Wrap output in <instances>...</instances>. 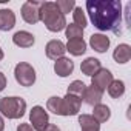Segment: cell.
<instances>
[{
	"label": "cell",
	"mask_w": 131,
	"mask_h": 131,
	"mask_svg": "<svg viewBox=\"0 0 131 131\" xmlns=\"http://www.w3.org/2000/svg\"><path fill=\"white\" fill-rule=\"evenodd\" d=\"M86 13L91 23L99 31L120 34L123 14L120 0H86Z\"/></svg>",
	"instance_id": "cell-1"
},
{
	"label": "cell",
	"mask_w": 131,
	"mask_h": 131,
	"mask_svg": "<svg viewBox=\"0 0 131 131\" xmlns=\"http://www.w3.org/2000/svg\"><path fill=\"white\" fill-rule=\"evenodd\" d=\"M39 17H40V22L51 32L63 31L65 26L68 25L65 16L59 11V8L56 6L54 2H42V5L39 8Z\"/></svg>",
	"instance_id": "cell-2"
},
{
	"label": "cell",
	"mask_w": 131,
	"mask_h": 131,
	"mask_svg": "<svg viewBox=\"0 0 131 131\" xmlns=\"http://www.w3.org/2000/svg\"><path fill=\"white\" fill-rule=\"evenodd\" d=\"M26 111V102L22 97L11 96L0 99V114L6 119H20Z\"/></svg>",
	"instance_id": "cell-3"
},
{
	"label": "cell",
	"mask_w": 131,
	"mask_h": 131,
	"mask_svg": "<svg viewBox=\"0 0 131 131\" xmlns=\"http://www.w3.org/2000/svg\"><path fill=\"white\" fill-rule=\"evenodd\" d=\"M14 77L20 86H32L36 83V70L28 62H19L14 68Z\"/></svg>",
	"instance_id": "cell-4"
},
{
	"label": "cell",
	"mask_w": 131,
	"mask_h": 131,
	"mask_svg": "<svg viewBox=\"0 0 131 131\" xmlns=\"http://www.w3.org/2000/svg\"><path fill=\"white\" fill-rule=\"evenodd\" d=\"M29 122H31L29 125L32 126L34 131H43L49 123V116H48V113L45 111L43 106L36 105L29 111Z\"/></svg>",
	"instance_id": "cell-5"
},
{
	"label": "cell",
	"mask_w": 131,
	"mask_h": 131,
	"mask_svg": "<svg viewBox=\"0 0 131 131\" xmlns=\"http://www.w3.org/2000/svg\"><path fill=\"white\" fill-rule=\"evenodd\" d=\"M42 2H36V0H28L22 5V19L29 23V25H36L37 22H40V17H39V8H40Z\"/></svg>",
	"instance_id": "cell-6"
},
{
	"label": "cell",
	"mask_w": 131,
	"mask_h": 131,
	"mask_svg": "<svg viewBox=\"0 0 131 131\" xmlns=\"http://www.w3.org/2000/svg\"><path fill=\"white\" fill-rule=\"evenodd\" d=\"M113 80H114V79H113L111 71L106 70V68H100V70L91 77V85L103 93V91H106V88L110 86V83H111Z\"/></svg>",
	"instance_id": "cell-7"
},
{
	"label": "cell",
	"mask_w": 131,
	"mask_h": 131,
	"mask_svg": "<svg viewBox=\"0 0 131 131\" xmlns=\"http://www.w3.org/2000/svg\"><path fill=\"white\" fill-rule=\"evenodd\" d=\"M45 52H46V57L51 59V60H57V59H62L65 57V43L60 42V40H49L45 46Z\"/></svg>",
	"instance_id": "cell-8"
},
{
	"label": "cell",
	"mask_w": 131,
	"mask_h": 131,
	"mask_svg": "<svg viewBox=\"0 0 131 131\" xmlns=\"http://www.w3.org/2000/svg\"><path fill=\"white\" fill-rule=\"evenodd\" d=\"M74 71V62L70 57H62L54 62V73L59 77H68Z\"/></svg>",
	"instance_id": "cell-9"
},
{
	"label": "cell",
	"mask_w": 131,
	"mask_h": 131,
	"mask_svg": "<svg viewBox=\"0 0 131 131\" xmlns=\"http://www.w3.org/2000/svg\"><path fill=\"white\" fill-rule=\"evenodd\" d=\"M16 26V14L13 9H0V31H11Z\"/></svg>",
	"instance_id": "cell-10"
},
{
	"label": "cell",
	"mask_w": 131,
	"mask_h": 131,
	"mask_svg": "<svg viewBox=\"0 0 131 131\" xmlns=\"http://www.w3.org/2000/svg\"><path fill=\"white\" fill-rule=\"evenodd\" d=\"M90 46L96 51V52H106V49L110 48V39L105 34H93L90 37Z\"/></svg>",
	"instance_id": "cell-11"
},
{
	"label": "cell",
	"mask_w": 131,
	"mask_h": 131,
	"mask_svg": "<svg viewBox=\"0 0 131 131\" xmlns=\"http://www.w3.org/2000/svg\"><path fill=\"white\" fill-rule=\"evenodd\" d=\"M13 42L19 48H31L36 42V37L28 31H17L13 36Z\"/></svg>",
	"instance_id": "cell-12"
},
{
	"label": "cell",
	"mask_w": 131,
	"mask_h": 131,
	"mask_svg": "<svg viewBox=\"0 0 131 131\" xmlns=\"http://www.w3.org/2000/svg\"><path fill=\"white\" fill-rule=\"evenodd\" d=\"M46 110L57 116H68L65 103H63V97H59V96H52L46 100Z\"/></svg>",
	"instance_id": "cell-13"
},
{
	"label": "cell",
	"mask_w": 131,
	"mask_h": 131,
	"mask_svg": "<svg viewBox=\"0 0 131 131\" xmlns=\"http://www.w3.org/2000/svg\"><path fill=\"white\" fill-rule=\"evenodd\" d=\"M100 68H102L100 60L96 59V57H86V59L82 62V65H80V71H82L85 76H88V77H93Z\"/></svg>",
	"instance_id": "cell-14"
},
{
	"label": "cell",
	"mask_w": 131,
	"mask_h": 131,
	"mask_svg": "<svg viewBox=\"0 0 131 131\" xmlns=\"http://www.w3.org/2000/svg\"><path fill=\"white\" fill-rule=\"evenodd\" d=\"M113 59L114 62L123 65V63H128L129 59H131V46L128 43H120L116 46L114 52H113Z\"/></svg>",
	"instance_id": "cell-15"
},
{
	"label": "cell",
	"mask_w": 131,
	"mask_h": 131,
	"mask_svg": "<svg viewBox=\"0 0 131 131\" xmlns=\"http://www.w3.org/2000/svg\"><path fill=\"white\" fill-rule=\"evenodd\" d=\"M102 96H103V93L91 85V86H86L82 100H83L86 105H90V106H96V105H99V103L102 102Z\"/></svg>",
	"instance_id": "cell-16"
},
{
	"label": "cell",
	"mask_w": 131,
	"mask_h": 131,
	"mask_svg": "<svg viewBox=\"0 0 131 131\" xmlns=\"http://www.w3.org/2000/svg\"><path fill=\"white\" fill-rule=\"evenodd\" d=\"M65 49H67L71 56L79 57V56L85 54V51H86V42L83 39H71V40H68L67 45H65Z\"/></svg>",
	"instance_id": "cell-17"
},
{
	"label": "cell",
	"mask_w": 131,
	"mask_h": 131,
	"mask_svg": "<svg viewBox=\"0 0 131 131\" xmlns=\"http://www.w3.org/2000/svg\"><path fill=\"white\" fill-rule=\"evenodd\" d=\"M63 103H65V108H67L68 116H76L80 111L82 99H79V97H76L73 94H67V96L63 97Z\"/></svg>",
	"instance_id": "cell-18"
},
{
	"label": "cell",
	"mask_w": 131,
	"mask_h": 131,
	"mask_svg": "<svg viewBox=\"0 0 131 131\" xmlns=\"http://www.w3.org/2000/svg\"><path fill=\"white\" fill-rule=\"evenodd\" d=\"M91 116H93L99 123H105V122L110 120V117H111V110H110V106H106V105H103V103H99V105L94 106Z\"/></svg>",
	"instance_id": "cell-19"
},
{
	"label": "cell",
	"mask_w": 131,
	"mask_h": 131,
	"mask_svg": "<svg viewBox=\"0 0 131 131\" xmlns=\"http://www.w3.org/2000/svg\"><path fill=\"white\" fill-rule=\"evenodd\" d=\"M79 123H80V129H100V123L91 114H80Z\"/></svg>",
	"instance_id": "cell-20"
},
{
	"label": "cell",
	"mask_w": 131,
	"mask_h": 131,
	"mask_svg": "<svg viewBox=\"0 0 131 131\" xmlns=\"http://www.w3.org/2000/svg\"><path fill=\"white\" fill-rule=\"evenodd\" d=\"M106 91H108V94H110L113 99L122 97V96L125 94V83H123V80H113V82L110 83V86L106 88Z\"/></svg>",
	"instance_id": "cell-21"
},
{
	"label": "cell",
	"mask_w": 131,
	"mask_h": 131,
	"mask_svg": "<svg viewBox=\"0 0 131 131\" xmlns=\"http://www.w3.org/2000/svg\"><path fill=\"white\" fill-rule=\"evenodd\" d=\"M85 90H86V85H85L82 80H74V82H71V83H70L67 94H73V96H76V97L82 99V97H83Z\"/></svg>",
	"instance_id": "cell-22"
},
{
	"label": "cell",
	"mask_w": 131,
	"mask_h": 131,
	"mask_svg": "<svg viewBox=\"0 0 131 131\" xmlns=\"http://www.w3.org/2000/svg\"><path fill=\"white\" fill-rule=\"evenodd\" d=\"M73 19H74V25L80 26L82 29L86 28V25H88V19H86L83 9H82L80 6H76V8L73 9Z\"/></svg>",
	"instance_id": "cell-23"
},
{
	"label": "cell",
	"mask_w": 131,
	"mask_h": 131,
	"mask_svg": "<svg viewBox=\"0 0 131 131\" xmlns=\"http://www.w3.org/2000/svg\"><path fill=\"white\" fill-rule=\"evenodd\" d=\"M65 36L68 37V40L71 39H83V29L74 23H70L65 26Z\"/></svg>",
	"instance_id": "cell-24"
},
{
	"label": "cell",
	"mask_w": 131,
	"mask_h": 131,
	"mask_svg": "<svg viewBox=\"0 0 131 131\" xmlns=\"http://www.w3.org/2000/svg\"><path fill=\"white\" fill-rule=\"evenodd\" d=\"M56 6L59 8V11L65 16V14H70L74 8H76V2L74 0H57V2H54Z\"/></svg>",
	"instance_id": "cell-25"
},
{
	"label": "cell",
	"mask_w": 131,
	"mask_h": 131,
	"mask_svg": "<svg viewBox=\"0 0 131 131\" xmlns=\"http://www.w3.org/2000/svg\"><path fill=\"white\" fill-rule=\"evenodd\" d=\"M6 83H8V80H6V76L0 71V93H2L5 88H6Z\"/></svg>",
	"instance_id": "cell-26"
},
{
	"label": "cell",
	"mask_w": 131,
	"mask_h": 131,
	"mask_svg": "<svg viewBox=\"0 0 131 131\" xmlns=\"http://www.w3.org/2000/svg\"><path fill=\"white\" fill-rule=\"evenodd\" d=\"M17 131H34V129L29 123H20L17 125Z\"/></svg>",
	"instance_id": "cell-27"
},
{
	"label": "cell",
	"mask_w": 131,
	"mask_h": 131,
	"mask_svg": "<svg viewBox=\"0 0 131 131\" xmlns=\"http://www.w3.org/2000/svg\"><path fill=\"white\" fill-rule=\"evenodd\" d=\"M43 131H62L57 125H54V123H48V126L43 129Z\"/></svg>",
	"instance_id": "cell-28"
},
{
	"label": "cell",
	"mask_w": 131,
	"mask_h": 131,
	"mask_svg": "<svg viewBox=\"0 0 131 131\" xmlns=\"http://www.w3.org/2000/svg\"><path fill=\"white\" fill-rule=\"evenodd\" d=\"M5 129V120L2 117V114H0V131H3Z\"/></svg>",
	"instance_id": "cell-29"
},
{
	"label": "cell",
	"mask_w": 131,
	"mask_h": 131,
	"mask_svg": "<svg viewBox=\"0 0 131 131\" xmlns=\"http://www.w3.org/2000/svg\"><path fill=\"white\" fill-rule=\"evenodd\" d=\"M5 57V54H3V49H2V46H0V60H2Z\"/></svg>",
	"instance_id": "cell-30"
},
{
	"label": "cell",
	"mask_w": 131,
	"mask_h": 131,
	"mask_svg": "<svg viewBox=\"0 0 131 131\" xmlns=\"http://www.w3.org/2000/svg\"><path fill=\"white\" fill-rule=\"evenodd\" d=\"M82 131H100V129H82Z\"/></svg>",
	"instance_id": "cell-31"
}]
</instances>
